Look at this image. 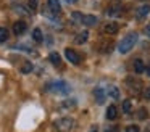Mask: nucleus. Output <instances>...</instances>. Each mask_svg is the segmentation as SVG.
I'll list each match as a JSON object with an SVG mask.
<instances>
[{
	"mask_svg": "<svg viewBox=\"0 0 150 132\" xmlns=\"http://www.w3.org/2000/svg\"><path fill=\"white\" fill-rule=\"evenodd\" d=\"M105 132H120V131H118V127H108Z\"/></svg>",
	"mask_w": 150,
	"mask_h": 132,
	"instance_id": "obj_30",
	"label": "nucleus"
},
{
	"mask_svg": "<svg viewBox=\"0 0 150 132\" xmlns=\"http://www.w3.org/2000/svg\"><path fill=\"white\" fill-rule=\"evenodd\" d=\"M105 90L102 89V87H95L94 89V98H95V102L98 103V105H103L105 103Z\"/></svg>",
	"mask_w": 150,
	"mask_h": 132,
	"instance_id": "obj_7",
	"label": "nucleus"
},
{
	"mask_svg": "<svg viewBox=\"0 0 150 132\" xmlns=\"http://www.w3.org/2000/svg\"><path fill=\"white\" fill-rule=\"evenodd\" d=\"M65 56H66V60H68L69 63H73V64H79V63H81V55H79L76 50L69 48V47L65 50Z\"/></svg>",
	"mask_w": 150,
	"mask_h": 132,
	"instance_id": "obj_5",
	"label": "nucleus"
},
{
	"mask_svg": "<svg viewBox=\"0 0 150 132\" xmlns=\"http://www.w3.org/2000/svg\"><path fill=\"white\" fill-rule=\"evenodd\" d=\"M136 116H137L139 119H147L149 113H147V109H145V108H139V109H137V113H136Z\"/></svg>",
	"mask_w": 150,
	"mask_h": 132,
	"instance_id": "obj_22",
	"label": "nucleus"
},
{
	"mask_svg": "<svg viewBox=\"0 0 150 132\" xmlns=\"http://www.w3.org/2000/svg\"><path fill=\"white\" fill-rule=\"evenodd\" d=\"M144 32H145V35H149V37H150V23L145 26V29H144Z\"/></svg>",
	"mask_w": 150,
	"mask_h": 132,
	"instance_id": "obj_29",
	"label": "nucleus"
},
{
	"mask_svg": "<svg viewBox=\"0 0 150 132\" xmlns=\"http://www.w3.org/2000/svg\"><path fill=\"white\" fill-rule=\"evenodd\" d=\"M134 71H136L137 74H140V73L145 71V66H144L142 60H136V61H134Z\"/></svg>",
	"mask_w": 150,
	"mask_h": 132,
	"instance_id": "obj_19",
	"label": "nucleus"
},
{
	"mask_svg": "<svg viewBox=\"0 0 150 132\" xmlns=\"http://www.w3.org/2000/svg\"><path fill=\"white\" fill-rule=\"evenodd\" d=\"M124 132H140V127L136 126V124H131V126H127V127L124 129Z\"/></svg>",
	"mask_w": 150,
	"mask_h": 132,
	"instance_id": "obj_26",
	"label": "nucleus"
},
{
	"mask_svg": "<svg viewBox=\"0 0 150 132\" xmlns=\"http://www.w3.org/2000/svg\"><path fill=\"white\" fill-rule=\"evenodd\" d=\"M108 95H110L113 100H118L121 97V92H120V89H118L116 85H110V89H108Z\"/></svg>",
	"mask_w": 150,
	"mask_h": 132,
	"instance_id": "obj_16",
	"label": "nucleus"
},
{
	"mask_svg": "<svg viewBox=\"0 0 150 132\" xmlns=\"http://www.w3.org/2000/svg\"><path fill=\"white\" fill-rule=\"evenodd\" d=\"M149 13H150V5H142V6H139V8H137L136 16H137L139 19H142V18H145Z\"/></svg>",
	"mask_w": 150,
	"mask_h": 132,
	"instance_id": "obj_13",
	"label": "nucleus"
},
{
	"mask_svg": "<svg viewBox=\"0 0 150 132\" xmlns=\"http://www.w3.org/2000/svg\"><path fill=\"white\" fill-rule=\"evenodd\" d=\"M37 5H39V0H29V8L33 10V11L37 10Z\"/></svg>",
	"mask_w": 150,
	"mask_h": 132,
	"instance_id": "obj_27",
	"label": "nucleus"
},
{
	"mask_svg": "<svg viewBox=\"0 0 150 132\" xmlns=\"http://www.w3.org/2000/svg\"><path fill=\"white\" fill-rule=\"evenodd\" d=\"M8 35H10V32H8L7 28H0V44L7 42L8 40Z\"/></svg>",
	"mask_w": 150,
	"mask_h": 132,
	"instance_id": "obj_20",
	"label": "nucleus"
},
{
	"mask_svg": "<svg viewBox=\"0 0 150 132\" xmlns=\"http://www.w3.org/2000/svg\"><path fill=\"white\" fill-rule=\"evenodd\" d=\"M33 39H34V42H37V44H40V42L44 40V34H42V31H40L39 28H36L33 31Z\"/></svg>",
	"mask_w": 150,
	"mask_h": 132,
	"instance_id": "obj_17",
	"label": "nucleus"
},
{
	"mask_svg": "<svg viewBox=\"0 0 150 132\" xmlns=\"http://www.w3.org/2000/svg\"><path fill=\"white\" fill-rule=\"evenodd\" d=\"M13 10H15V11H18L20 15H29V11H28L24 6H21V5H13Z\"/></svg>",
	"mask_w": 150,
	"mask_h": 132,
	"instance_id": "obj_23",
	"label": "nucleus"
},
{
	"mask_svg": "<svg viewBox=\"0 0 150 132\" xmlns=\"http://www.w3.org/2000/svg\"><path fill=\"white\" fill-rule=\"evenodd\" d=\"M47 6L53 15L58 18L60 13H62V5H60V0H47Z\"/></svg>",
	"mask_w": 150,
	"mask_h": 132,
	"instance_id": "obj_6",
	"label": "nucleus"
},
{
	"mask_svg": "<svg viewBox=\"0 0 150 132\" xmlns=\"http://www.w3.org/2000/svg\"><path fill=\"white\" fill-rule=\"evenodd\" d=\"M145 73H147V76H149V77H150V64H149V66H147V68H145Z\"/></svg>",
	"mask_w": 150,
	"mask_h": 132,
	"instance_id": "obj_31",
	"label": "nucleus"
},
{
	"mask_svg": "<svg viewBox=\"0 0 150 132\" xmlns=\"http://www.w3.org/2000/svg\"><path fill=\"white\" fill-rule=\"evenodd\" d=\"M71 85L66 80H52V82L45 84V92L58 93V95H68L71 92Z\"/></svg>",
	"mask_w": 150,
	"mask_h": 132,
	"instance_id": "obj_1",
	"label": "nucleus"
},
{
	"mask_svg": "<svg viewBox=\"0 0 150 132\" xmlns=\"http://www.w3.org/2000/svg\"><path fill=\"white\" fill-rule=\"evenodd\" d=\"M20 71H21L23 74H29L31 71H33V63H31V61H24V63L21 64Z\"/></svg>",
	"mask_w": 150,
	"mask_h": 132,
	"instance_id": "obj_18",
	"label": "nucleus"
},
{
	"mask_svg": "<svg viewBox=\"0 0 150 132\" xmlns=\"http://www.w3.org/2000/svg\"><path fill=\"white\" fill-rule=\"evenodd\" d=\"M49 60H50V63H52L53 66H57V68L62 64V56H60L57 52H52V53L49 55Z\"/></svg>",
	"mask_w": 150,
	"mask_h": 132,
	"instance_id": "obj_15",
	"label": "nucleus"
},
{
	"mask_svg": "<svg viewBox=\"0 0 150 132\" xmlns=\"http://www.w3.org/2000/svg\"><path fill=\"white\" fill-rule=\"evenodd\" d=\"M87 39H89V32H87V31H81L79 34H76L74 42L81 45V44H86V42H87Z\"/></svg>",
	"mask_w": 150,
	"mask_h": 132,
	"instance_id": "obj_12",
	"label": "nucleus"
},
{
	"mask_svg": "<svg viewBox=\"0 0 150 132\" xmlns=\"http://www.w3.org/2000/svg\"><path fill=\"white\" fill-rule=\"evenodd\" d=\"M66 2H68V3H76L78 0H66Z\"/></svg>",
	"mask_w": 150,
	"mask_h": 132,
	"instance_id": "obj_32",
	"label": "nucleus"
},
{
	"mask_svg": "<svg viewBox=\"0 0 150 132\" xmlns=\"http://www.w3.org/2000/svg\"><path fill=\"white\" fill-rule=\"evenodd\" d=\"M131 108H132L131 100H124V102H123V111L124 113H131Z\"/></svg>",
	"mask_w": 150,
	"mask_h": 132,
	"instance_id": "obj_24",
	"label": "nucleus"
},
{
	"mask_svg": "<svg viewBox=\"0 0 150 132\" xmlns=\"http://www.w3.org/2000/svg\"><path fill=\"white\" fill-rule=\"evenodd\" d=\"M126 85H127V89H129L132 93H140V92L144 90L142 80L137 79V77H132V76H129V77L126 79Z\"/></svg>",
	"mask_w": 150,
	"mask_h": 132,
	"instance_id": "obj_4",
	"label": "nucleus"
},
{
	"mask_svg": "<svg viewBox=\"0 0 150 132\" xmlns=\"http://www.w3.org/2000/svg\"><path fill=\"white\" fill-rule=\"evenodd\" d=\"M137 39H139V35H137V32H129V34L124 35V39L118 44V52L120 53H129L131 50L134 48V45L137 44Z\"/></svg>",
	"mask_w": 150,
	"mask_h": 132,
	"instance_id": "obj_2",
	"label": "nucleus"
},
{
	"mask_svg": "<svg viewBox=\"0 0 150 132\" xmlns=\"http://www.w3.org/2000/svg\"><path fill=\"white\" fill-rule=\"evenodd\" d=\"M142 95H144V98L150 100V87H147V89L142 90Z\"/></svg>",
	"mask_w": 150,
	"mask_h": 132,
	"instance_id": "obj_28",
	"label": "nucleus"
},
{
	"mask_svg": "<svg viewBox=\"0 0 150 132\" xmlns=\"http://www.w3.org/2000/svg\"><path fill=\"white\" fill-rule=\"evenodd\" d=\"M62 106L63 108H68V109H73V108H76V100H65Z\"/></svg>",
	"mask_w": 150,
	"mask_h": 132,
	"instance_id": "obj_21",
	"label": "nucleus"
},
{
	"mask_svg": "<svg viewBox=\"0 0 150 132\" xmlns=\"http://www.w3.org/2000/svg\"><path fill=\"white\" fill-rule=\"evenodd\" d=\"M95 129H97V127H92V131H91V132H95Z\"/></svg>",
	"mask_w": 150,
	"mask_h": 132,
	"instance_id": "obj_33",
	"label": "nucleus"
},
{
	"mask_svg": "<svg viewBox=\"0 0 150 132\" xmlns=\"http://www.w3.org/2000/svg\"><path fill=\"white\" fill-rule=\"evenodd\" d=\"M116 116H118V109H116V106H115V105H110V106L107 108L105 118H107L108 121H113V119H116Z\"/></svg>",
	"mask_w": 150,
	"mask_h": 132,
	"instance_id": "obj_11",
	"label": "nucleus"
},
{
	"mask_svg": "<svg viewBox=\"0 0 150 132\" xmlns=\"http://www.w3.org/2000/svg\"><path fill=\"white\" fill-rule=\"evenodd\" d=\"M149 132H150V131H149Z\"/></svg>",
	"mask_w": 150,
	"mask_h": 132,
	"instance_id": "obj_34",
	"label": "nucleus"
},
{
	"mask_svg": "<svg viewBox=\"0 0 150 132\" xmlns=\"http://www.w3.org/2000/svg\"><path fill=\"white\" fill-rule=\"evenodd\" d=\"M81 16H82L81 11H73L71 13V19H73V21H76V23H81Z\"/></svg>",
	"mask_w": 150,
	"mask_h": 132,
	"instance_id": "obj_25",
	"label": "nucleus"
},
{
	"mask_svg": "<svg viewBox=\"0 0 150 132\" xmlns=\"http://www.w3.org/2000/svg\"><path fill=\"white\" fill-rule=\"evenodd\" d=\"M97 23H98V19L94 15H82L81 16V24H84V26H95Z\"/></svg>",
	"mask_w": 150,
	"mask_h": 132,
	"instance_id": "obj_8",
	"label": "nucleus"
},
{
	"mask_svg": "<svg viewBox=\"0 0 150 132\" xmlns=\"http://www.w3.org/2000/svg\"><path fill=\"white\" fill-rule=\"evenodd\" d=\"M118 29H120V26H118V23H115V21L107 23V24L103 26V32H105V34H108V35L116 34V32H118Z\"/></svg>",
	"mask_w": 150,
	"mask_h": 132,
	"instance_id": "obj_9",
	"label": "nucleus"
},
{
	"mask_svg": "<svg viewBox=\"0 0 150 132\" xmlns=\"http://www.w3.org/2000/svg\"><path fill=\"white\" fill-rule=\"evenodd\" d=\"M26 29H28V24L24 21H16L13 24V32L16 35H21V34H24L26 32Z\"/></svg>",
	"mask_w": 150,
	"mask_h": 132,
	"instance_id": "obj_10",
	"label": "nucleus"
},
{
	"mask_svg": "<svg viewBox=\"0 0 150 132\" xmlns=\"http://www.w3.org/2000/svg\"><path fill=\"white\" fill-rule=\"evenodd\" d=\"M121 5H111L107 8V15L108 16H120L121 15Z\"/></svg>",
	"mask_w": 150,
	"mask_h": 132,
	"instance_id": "obj_14",
	"label": "nucleus"
},
{
	"mask_svg": "<svg viewBox=\"0 0 150 132\" xmlns=\"http://www.w3.org/2000/svg\"><path fill=\"white\" fill-rule=\"evenodd\" d=\"M53 127L58 132H71L76 127V121L73 118H68V116L66 118H60L53 122Z\"/></svg>",
	"mask_w": 150,
	"mask_h": 132,
	"instance_id": "obj_3",
	"label": "nucleus"
}]
</instances>
